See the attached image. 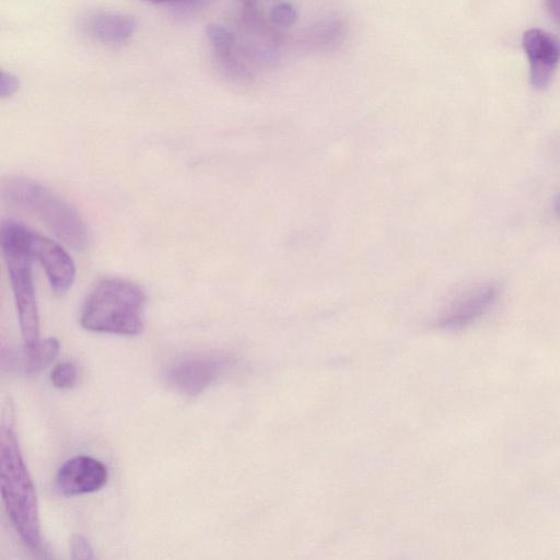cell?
I'll return each mask as SVG.
<instances>
[{"mask_svg": "<svg viewBox=\"0 0 560 560\" xmlns=\"http://www.w3.org/2000/svg\"><path fill=\"white\" fill-rule=\"evenodd\" d=\"M231 360L222 353L196 351L180 354L165 366L163 377L174 390L197 396L224 374Z\"/></svg>", "mask_w": 560, "mask_h": 560, "instance_id": "5b68a950", "label": "cell"}, {"mask_svg": "<svg viewBox=\"0 0 560 560\" xmlns=\"http://www.w3.org/2000/svg\"><path fill=\"white\" fill-rule=\"evenodd\" d=\"M497 287L482 284L464 293L440 318V325L447 328L463 327L481 316L494 302Z\"/></svg>", "mask_w": 560, "mask_h": 560, "instance_id": "9c48e42d", "label": "cell"}, {"mask_svg": "<svg viewBox=\"0 0 560 560\" xmlns=\"http://www.w3.org/2000/svg\"><path fill=\"white\" fill-rule=\"evenodd\" d=\"M59 341L54 338L39 340L34 347L23 346L2 353V366L11 372L32 375L48 366L59 352Z\"/></svg>", "mask_w": 560, "mask_h": 560, "instance_id": "30bf717a", "label": "cell"}, {"mask_svg": "<svg viewBox=\"0 0 560 560\" xmlns=\"http://www.w3.org/2000/svg\"><path fill=\"white\" fill-rule=\"evenodd\" d=\"M1 195L10 203L34 214L61 242L75 250L88 244V230L78 211L43 184L23 176L3 179Z\"/></svg>", "mask_w": 560, "mask_h": 560, "instance_id": "3957f363", "label": "cell"}, {"mask_svg": "<svg viewBox=\"0 0 560 560\" xmlns=\"http://www.w3.org/2000/svg\"><path fill=\"white\" fill-rule=\"evenodd\" d=\"M20 88V81L19 79L5 71H1V79H0V96L1 98H7L12 96L18 92Z\"/></svg>", "mask_w": 560, "mask_h": 560, "instance_id": "9a60e30c", "label": "cell"}, {"mask_svg": "<svg viewBox=\"0 0 560 560\" xmlns=\"http://www.w3.org/2000/svg\"><path fill=\"white\" fill-rule=\"evenodd\" d=\"M545 5L553 21L560 25V0H545Z\"/></svg>", "mask_w": 560, "mask_h": 560, "instance_id": "2e32d148", "label": "cell"}, {"mask_svg": "<svg viewBox=\"0 0 560 560\" xmlns=\"http://www.w3.org/2000/svg\"><path fill=\"white\" fill-rule=\"evenodd\" d=\"M241 2L245 3V4H253L255 2V0H240Z\"/></svg>", "mask_w": 560, "mask_h": 560, "instance_id": "d6986e66", "label": "cell"}, {"mask_svg": "<svg viewBox=\"0 0 560 560\" xmlns=\"http://www.w3.org/2000/svg\"><path fill=\"white\" fill-rule=\"evenodd\" d=\"M522 44L530 84L538 90L547 88L560 63V40L544 30L530 28L524 33Z\"/></svg>", "mask_w": 560, "mask_h": 560, "instance_id": "8992f818", "label": "cell"}, {"mask_svg": "<svg viewBox=\"0 0 560 560\" xmlns=\"http://www.w3.org/2000/svg\"><path fill=\"white\" fill-rule=\"evenodd\" d=\"M71 559H93V548L82 535H74L71 539Z\"/></svg>", "mask_w": 560, "mask_h": 560, "instance_id": "5bb4252c", "label": "cell"}, {"mask_svg": "<svg viewBox=\"0 0 560 560\" xmlns=\"http://www.w3.org/2000/svg\"><path fill=\"white\" fill-rule=\"evenodd\" d=\"M555 213L558 217V219L560 220V194L557 196V198L555 200Z\"/></svg>", "mask_w": 560, "mask_h": 560, "instance_id": "e0dca14e", "label": "cell"}, {"mask_svg": "<svg viewBox=\"0 0 560 560\" xmlns=\"http://www.w3.org/2000/svg\"><path fill=\"white\" fill-rule=\"evenodd\" d=\"M296 12L289 3H281L275 7L271 11V20L275 24L287 27L294 23Z\"/></svg>", "mask_w": 560, "mask_h": 560, "instance_id": "4fadbf2b", "label": "cell"}, {"mask_svg": "<svg viewBox=\"0 0 560 560\" xmlns=\"http://www.w3.org/2000/svg\"><path fill=\"white\" fill-rule=\"evenodd\" d=\"M145 293L120 278L100 280L86 296L80 324L91 331L124 336L141 334L144 327Z\"/></svg>", "mask_w": 560, "mask_h": 560, "instance_id": "7a4b0ae2", "label": "cell"}, {"mask_svg": "<svg viewBox=\"0 0 560 560\" xmlns=\"http://www.w3.org/2000/svg\"><path fill=\"white\" fill-rule=\"evenodd\" d=\"M0 488L7 513L23 544L33 552L42 549L35 486L10 423L0 432Z\"/></svg>", "mask_w": 560, "mask_h": 560, "instance_id": "6da1fadb", "label": "cell"}, {"mask_svg": "<svg viewBox=\"0 0 560 560\" xmlns=\"http://www.w3.org/2000/svg\"><path fill=\"white\" fill-rule=\"evenodd\" d=\"M31 253L43 266L51 290L65 294L73 284L75 266L70 255L55 241L31 230Z\"/></svg>", "mask_w": 560, "mask_h": 560, "instance_id": "ba28073f", "label": "cell"}, {"mask_svg": "<svg viewBox=\"0 0 560 560\" xmlns=\"http://www.w3.org/2000/svg\"><path fill=\"white\" fill-rule=\"evenodd\" d=\"M78 378L77 366L72 362H61L55 365L50 373L52 385L60 389L71 388Z\"/></svg>", "mask_w": 560, "mask_h": 560, "instance_id": "7c38bea8", "label": "cell"}, {"mask_svg": "<svg viewBox=\"0 0 560 560\" xmlns=\"http://www.w3.org/2000/svg\"><path fill=\"white\" fill-rule=\"evenodd\" d=\"M154 3H164V2H174V1H180V0H145Z\"/></svg>", "mask_w": 560, "mask_h": 560, "instance_id": "ac0fdd59", "label": "cell"}, {"mask_svg": "<svg viewBox=\"0 0 560 560\" xmlns=\"http://www.w3.org/2000/svg\"><path fill=\"white\" fill-rule=\"evenodd\" d=\"M31 229L14 220L1 223L0 243L11 281L24 345L39 342V317L28 245Z\"/></svg>", "mask_w": 560, "mask_h": 560, "instance_id": "277c9868", "label": "cell"}, {"mask_svg": "<svg viewBox=\"0 0 560 560\" xmlns=\"http://www.w3.org/2000/svg\"><path fill=\"white\" fill-rule=\"evenodd\" d=\"M82 31L90 38L102 44H122L128 40L137 28L136 20L128 14L96 12L82 21Z\"/></svg>", "mask_w": 560, "mask_h": 560, "instance_id": "8fae6325", "label": "cell"}, {"mask_svg": "<svg viewBox=\"0 0 560 560\" xmlns=\"http://www.w3.org/2000/svg\"><path fill=\"white\" fill-rule=\"evenodd\" d=\"M108 480L105 464L92 456L78 455L66 460L57 471L56 487L67 497L82 495L102 489Z\"/></svg>", "mask_w": 560, "mask_h": 560, "instance_id": "52a82bcc", "label": "cell"}]
</instances>
